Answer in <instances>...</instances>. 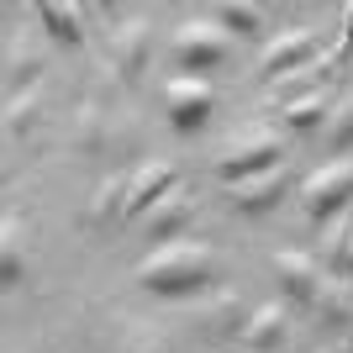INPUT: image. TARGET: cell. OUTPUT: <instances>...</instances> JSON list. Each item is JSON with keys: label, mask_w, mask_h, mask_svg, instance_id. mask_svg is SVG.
Returning a JSON list of instances; mask_svg holds the SVG:
<instances>
[{"label": "cell", "mask_w": 353, "mask_h": 353, "mask_svg": "<svg viewBox=\"0 0 353 353\" xmlns=\"http://www.w3.org/2000/svg\"><path fill=\"white\" fill-rule=\"evenodd\" d=\"M353 53V6H348V21H343V43H338V59Z\"/></svg>", "instance_id": "obj_24"}, {"label": "cell", "mask_w": 353, "mask_h": 353, "mask_svg": "<svg viewBox=\"0 0 353 353\" xmlns=\"http://www.w3.org/2000/svg\"><path fill=\"white\" fill-rule=\"evenodd\" d=\"M111 59H117L121 79H143L148 69V16H127L111 37Z\"/></svg>", "instance_id": "obj_10"}, {"label": "cell", "mask_w": 353, "mask_h": 353, "mask_svg": "<svg viewBox=\"0 0 353 353\" xmlns=\"http://www.w3.org/2000/svg\"><path fill=\"white\" fill-rule=\"evenodd\" d=\"M37 101H43V90H37V85L6 95V143H21V137L32 132V121H37Z\"/></svg>", "instance_id": "obj_16"}, {"label": "cell", "mask_w": 353, "mask_h": 353, "mask_svg": "<svg viewBox=\"0 0 353 353\" xmlns=\"http://www.w3.org/2000/svg\"><path fill=\"white\" fill-rule=\"evenodd\" d=\"M274 274H280L285 295L290 301H301V306H316V290H322V269H316V259L301 248H274Z\"/></svg>", "instance_id": "obj_8"}, {"label": "cell", "mask_w": 353, "mask_h": 353, "mask_svg": "<svg viewBox=\"0 0 353 353\" xmlns=\"http://www.w3.org/2000/svg\"><path fill=\"white\" fill-rule=\"evenodd\" d=\"M190 216H195V195L174 185V190H169L159 206L143 216V227H148V237H159V243H174V232H185V227H190Z\"/></svg>", "instance_id": "obj_11"}, {"label": "cell", "mask_w": 353, "mask_h": 353, "mask_svg": "<svg viewBox=\"0 0 353 353\" xmlns=\"http://www.w3.org/2000/svg\"><path fill=\"white\" fill-rule=\"evenodd\" d=\"M21 232H27V227H21L16 211L0 221V280H6V285L21 280Z\"/></svg>", "instance_id": "obj_17"}, {"label": "cell", "mask_w": 353, "mask_h": 353, "mask_svg": "<svg viewBox=\"0 0 353 353\" xmlns=\"http://www.w3.org/2000/svg\"><path fill=\"white\" fill-rule=\"evenodd\" d=\"M301 63H316V32L311 27L280 32V37L264 43V53H259V74H264V79H290Z\"/></svg>", "instance_id": "obj_6"}, {"label": "cell", "mask_w": 353, "mask_h": 353, "mask_svg": "<svg viewBox=\"0 0 353 353\" xmlns=\"http://www.w3.org/2000/svg\"><path fill=\"white\" fill-rule=\"evenodd\" d=\"M37 16H43V27L53 32L59 43H69V48L85 37V27H79V6H59V0H43V6H37Z\"/></svg>", "instance_id": "obj_19"}, {"label": "cell", "mask_w": 353, "mask_h": 353, "mask_svg": "<svg viewBox=\"0 0 353 353\" xmlns=\"http://www.w3.org/2000/svg\"><path fill=\"white\" fill-rule=\"evenodd\" d=\"M169 190H174V163H169V159L137 163V169H132V185H127V221H143Z\"/></svg>", "instance_id": "obj_7"}, {"label": "cell", "mask_w": 353, "mask_h": 353, "mask_svg": "<svg viewBox=\"0 0 353 353\" xmlns=\"http://www.w3.org/2000/svg\"><path fill=\"white\" fill-rule=\"evenodd\" d=\"M216 21L221 27H232V32H259V6H243V0H227V6H216Z\"/></svg>", "instance_id": "obj_21"}, {"label": "cell", "mask_w": 353, "mask_h": 353, "mask_svg": "<svg viewBox=\"0 0 353 353\" xmlns=\"http://www.w3.org/2000/svg\"><path fill=\"white\" fill-rule=\"evenodd\" d=\"M348 232H353V211H343V216L327 221V232H322V269H327V274H343V259H348Z\"/></svg>", "instance_id": "obj_18"}, {"label": "cell", "mask_w": 353, "mask_h": 353, "mask_svg": "<svg viewBox=\"0 0 353 353\" xmlns=\"http://www.w3.org/2000/svg\"><path fill=\"white\" fill-rule=\"evenodd\" d=\"M316 316H327L332 327H343L353 316V280L348 274H322V290H316Z\"/></svg>", "instance_id": "obj_15"}, {"label": "cell", "mask_w": 353, "mask_h": 353, "mask_svg": "<svg viewBox=\"0 0 353 353\" xmlns=\"http://www.w3.org/2000/svg\"><path fill=\"white\" fill-rule=\"evenodd\" d=\"M280 159H285L280 132H248V137H232V143L216 153V174L227 179V185H237V179H248V174L280 169Z\"/></svg>", "instance_id": "obj_2"}, {"label": "cell", "mask_w": 353, "mask_h": 353, "mask_svg": "<svg viewBox=\"0 0 353 353\" xmlns=\"http://www.w3.org/2000/svg\"><path fill=\"white\" fill-rule=\"evenodd\" d=\"M316 353H332V348H316Z\"/></svg>", "instance_id": "obj_26"}, {"label": "cell", "mask_w": 353, "mask_h": 353, "mask_svg": "<svg viewBox=\"0 0 353 353\" xmlns=\"http://www.w3.org/2000/svg\"><path fill=\"white\" fill-rule=\"evenodd\" d=\"M127 185H132V174H105L95 185V195H90V206H85L90 227H105L111 216H127Z\"/></svg>", "instance_id": "obj_14"}, {"label": "cell", "mask_w": 353, "mask_h": 353, "mask_svg": "<svg viewBox=\"0 0 353 353\" xmlns=\"http://www.w3.org/2000/svg\"><path fill=\"white\" fill-rule=\"evenodd\" d=\"M211 101H216V90H211V79H201V74H174L169 90H163L169 121H174L179 132H195V127L211 117Z\"/></svg>", "instance_id": "obj_5"}, {"label": "cell", "mask_w": 353, "mask_h": 353, "mask_svg": "<svg viewBox=\"0 0 353 353\" xmlns=\"http://www.w3.org/2000/svg\"><path fill=\"white\" fill-rule=\"evenodd\" d=\"M132 274L143 290L179 301V295H195L211 285V248L206 243H190V237H174V243H159Z\"/></svg>", "instance_id": "obj_1"}, {"label": "cell", "mask_w": 353, "mask_h": 353, "mask_svg": "<svg viewBox=\"0 0 353 353\" xmlns=\"http://www.w3.org/2000/svg\"><path fill=\"white\" fill-rule=\"evenodd\" d=\"M174 48H179L185 74H201V79H206V74L227 59V27H221L216 16H190V21H179Z\"/></svg>", "instance_id": "obj_4"}, {"label": "cell", "mask_w": 353, "mask_h": 353, "mask_svg": "<svg viewBox=\"0 0 353 353\" xmlns=\"http://www.w3.org/2000/svg\"><path fill=\"white\" fill-rule=\"evenodd\" d=\"M280 195H285V163H280V169H264V174L237 179V185H232V206L248 211V216H264V211L280 206Z\"/></svg>", "instance_id": "obj_9"}, {"label": "cell", "mask_w": 353, "mask_h": 353, "mask_svg": "<svg viewBox=\"0 0 353 353\" xmlns=\"http://www.w3.org/2000/svg\"><path fill=\"white\" fill-rule=\"evenodd\" d=\"M280 338H285V306L280 301H264V306H253L248 316H243V343H248V353L274 348Z\"/></svg>", "instance_id": "obj_12"}, {"label": "cell", "mask_w": 353, "mask_h": 353, "mask_svg": "<svg viewBox=\"0 0 353 353\" xmlns=\"http://www.w3.org/2000/svg\"><path fill=\"white\" fill-rule=\"evenodd\" d=\"M327 137H332V148H353V95H343V101L332 105V121H327Z\"/></svg>", "instance_id": "obj_22"}, {"label": "cell", "mask_w": 353, "mask_h": 353, "mask_svg": "<svg viewBox=\"0 0 353 353\" xmlns=\"http://www.w3.org/2000/svg\"><path fill=\"white\" fill-rule=\"evenodd\" d=\"M111 353H169V343H163L153 327H143V322H121L117 348H111Z\"/></svg>", "instance_id": "obj_20"}, {"label": "cell", "mask_w": 353, "mask_h": 353, "mask_svg": "<svg viewBox=\"0 0 353 353\" xmlns=\"http://www.w3.org/2000/svg\"><path fill=\"white\" fill-rule=\"evenodd\" d=\"M353 201V159H332L322 163L316 174H306L301 185V206H306L311 221H332L343 216V206Z\"/></svg>", "instance_id": "obj_3"}, {"label": "cell", "mask_w": 353, "mask_h": 353, "mask_svg": "<svg viewBox=\"0 0 353 353\" xmlns=\"http://www.w3.org/2000/svg\"><path fill=\"white\" fill-rule=\"evenodd\" d=\"M343 274L353 280V232H348V259H343Z\"/></svg>", "instance_id": "obj_25"}, {"label": "cell", "mask_w": 353, "mask_h": 353, "mask_svg": "<svg viewBox=\"0 0 353 353\" xmlns=\"http://www.w3.org/2000/svg\"><path fill=\"white\" fill-rule=\"evenodd\" d=\"M74 137H79V148H101V117H95V105H79V127H74Z\"/></svg>", "instance_id": "obj_23"}, {"label": "cell", "mask_w": 353, "mask_h": 353, "mask_svg": "<svg viewBox=\"0 0 353 353\" xmlns=\"http://www.w3.org/2000/svg\"><path fill=\"white\" fill-rule=\"evenodd\" d=\"M280 117H285V127H295V132H311L322 117H332V90H295L290 101L280 105Z\"/></svg>", "instance_id": "obj_13"}]
</instances>
